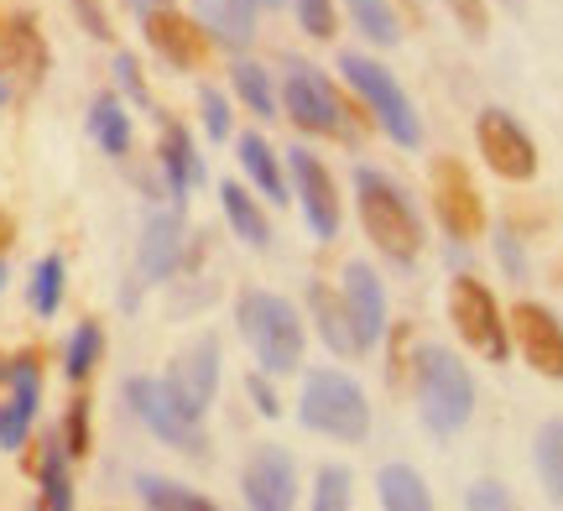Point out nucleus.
<instances>
[{
	"mask_svg": "<svg viewBox=\"0 0 563 511\" xmlns=\"http://www.w3.org/2000/svg\"><path fill=\"white\" fill-rule=\"evenodd\" d=\"M340 74H344V84L361 95V104L376 115V125H382L386 136L397 146H422V121H418V110H412V100L402 95V84H397V74L386 68V63H376V58H365V53H340Z\"/></svg>",
	"mask_w": 563,
	"mask_h": 511,
	"instance_id": "nucleus-5",
	"label": "nucleus"
},
{
	"mask_svg": "<svg viewBox=\"0 0 563 511\" xmlns=\"http://www.w3.org/2000/svg\"><path fill=\"white\" fill-rule=\"evenodd\" d=\"M287 173H292V188L302 199V220L313 230V241H334L340 235V188H334V173L308 146L287 152Z\"/></svg>",
	"mask_w": 563,
	"mask_h": 511,
	"instance_id": "nucleus-12",
	"label": "nucleus"
},
{
	"mask_svg": "<svg viewBox=\"0 0 563 511\" xmlns=\"http://www.w3.org/2000/svg\"><path fill=\"white\" fill-rule=\"evenodd\" d=\"M464 507H470V511H506V507H511V491H506V486H496V480H475V486L464 491Z\"/></svg>",
	"mask_w": 563,
	"mask_h": 511,
	"instance_id": "nucleus-40",
	"label": "nucleus"
},
{
	"mask_svg": "<svg viewBox=\"0 0 563 511\" xmlns=\"http://www.w3.org/2000/svg\"><path fill=\"white\" fill-rule=\"evenodd\" d=\"M308 308H313V324H319V340L334 355H361V340H355V324H350V308L334 287L308 282Z\"/></svg>",
	"mask_w": 563,
	"mask_h": 511,
	"instance_id": "nucleus-20",
	"label": "nucleus"
},
{
	"mask_svg": "<svg viewBox=\"0 0 563 511\" xmlns=\"http://www.w3.org/2000/svg\"><path fill=\"white\" fill-rule=\"evenodd\" d=\"M0 104H11V84H5V74H0Z\"/></svg>",
	"mask_w": 563,
	"mask_h": 511,
	"instance_id": "nucleus-47",
	"label": "nucleus"
},
{
	"mask_svg": "<svg viewBox=\"0 0 563 511\" xmlns=\"http://www.w3.org/2000/svg\"><path fill=\"white\" fill-rule=\"evenodd\" d=\"M449 319H454L464 345L481 349L485 360L501 366L506 355H511V329L501 319V303H496V292L481 277H470V271L454 277V287H449Z\"/></svg>",
	"mask_w": 563,
	"mask_h": 511,
	"instance_id": "nucleus-6",
	"label": "nucleus"
},
{
	"mask_svg": "<svg viewBox=\"0 0 563 511\" xmlns=\"http://www.w3.org/2000/svg\"><path fill=\"white\" fill-rule=\"evenodd\" d=\"M32 418H37V412L21 408L16 397H11V402H0V454H16L21 444H26V433H32Z\"/></svg>",
	"mask_w": 563,
	"mask_h": 511,
	"instance_id": "nucleus-34",
	"label": "nucleus"
},
{
	"mask_svg": "<svg viewBox=\"0 0 563 511\" xmlns=\"http://www.w3.org/2000/svg\"><path fill=\"white\" fill-rule=\"evenodd\" d=\"M235 324H241L245 345L256 355V366L266 376H287V370H302V355H308V324L302 313L277 292H241L235 303Z\"/></svg>",
	"mask_w": 563,
	"mask_h": 511,
	"instance_id": "nucleus-1",
	"label": "nucleus"
},
{
	"mask_svg": "<svg viewBox=\"0 0 563 511\" xmlns=\"http://www.w3.org/2000/svg\"><path fill=\"white\" fill-rule=\"evenodd\" d=\"M496 256H501V266L511 271V277H527L522 246H517V235H511V230H501V241H496Z\"/></svg>",
	"mask_w": 563,
	"mask_h": 511,
	"instance_id": "nucleus-43",
	"label": "nucleus"
},
{
	"mask_svg": "<svg viewBox=\"0 0 563 511\" xmlns=\"http://www.w3.org/2000/svg\"><path fill=\"white\" fill-rule=\"evenodd\" d=\"M136 501L152 511H214V501L199 491H188L167 475H136Z\"/></svg>",
	"mask_w": 563,
	"mask_h": 511,
	"instance_id": "nucleus-26",
	"label": "nucleus"
},
{
	"mask_svg": "<svg viewBox=\"0 0 563 511\" xmlns=\"http://www.w3.org/2000/svg\"><path fill=\"white\" fill-rule=\"evenodd\" d=\"M5 241H11V220L0 214V246H5Z\"/></svg>",
	"mask_w": 563,
	"mask_h": 511,
	"instance_id": "nucleus-46",
	"label": "nucleus"
},
{
	"mask_svg": "<svg viewBox=\"0 0 563 511\" xmlns=\"http://www.w3.org/2000/svg\"><path fill=\"white\" fill-rule=\"evenodd\" d=\"M63 287H68L63 256H42V262L32 266V282H26V298H32V313H37V319H53L63 308Z\"/></svg>",
	"mask_w": 563,
	"mask_h": 511,
	"instance_id": "nucleus-30",
	"label": "nucleus"
},
{
	"mask_svg": "<svg viewBox=\"0 0 563 511\" xmlns=\"http://www.w3.org/2000/svg\"><path fill=\"white\" fill-rule=\"evenodd\" d=\"M256 5H282V0H256Z\"/></svg>",
	"mask_w": 563,
	"mask_h": 511,
	"instance_id": "nucleus-50",
	"label": "nucleus"
},
{
	"mask_svg": "<svg viewBox=\"0 0 563 511\" xmlns=\"http://www.w3.org/2000/svg\"><path fill=\"white\" fill-rule=\"evenodd\" d=\"M125 402H131L141 429L152 433V438H162L167 449H183V454L209 449L199 418L178 408V397L167 391V381H157V376H131V381H125Z\"/></svg>",
	"mask_w": 563,
	"mask_h": 511,
	"instance_id": "nucleus-7",
	"label": "nucleus"
},
{
	"mask_svg": "<svg viewBox=\"0 0 563 511\" xmlns=\"http://www.w3.org/2000/svg\"><path fill=\"white\" fill-rule=\"evenodd\" d=\"M220 209H224V225L235 230V241H245L251 251H266L272 246V220H266V209L245 193L235 178H224L220 184Z\"/></svg>",
	"mask_w": 563,
	"mask_h": 511,
	"instance_id": "nucleus-21",
	"label": "nucleus"
},
{
	"mask_svg": "<svg viewBox=\"0 0 563 511\" xmlns=\"http://www.w3.org/2000/svg\"><path fill=\"white\" fill-rule=\"evenodd\" d=\"M501 11H511V16H522V11H527V0H501Z\"/></svg>",
	"mask_w": 563,
	"mask_h": 511,
	"instance_id": "nucleus-45",
	"label": "nucleus"
},
{
	"mask_svg": "<svg viewBox=\"0 0 563 511\" xmlns=\"http://www.w3.org/2000/svg\"><path fill=\"white\" fill-rule=\"evenodd\" d=\"M532 465L553 507H563V418H548L538 438H532Z\"/></svg>",
	"mask_w": 563,
	"mask_h": 511,
	"instance_id": "nucleus-25",
	"label": "nucleus"
},
{
	"mask_svg": "<svg viewBox=\"0 0 563 511\" xmlns=\"http://www.w3.org/2000/svg\"><path fill=\"white\" fill-rule=\"evenodd\" d=\"M245 397H251V408L262 412V418H282V397H277V387L266 381V370L245 376Z\"/></svg>",
	"mask_w": 563,
	"mask_h": 511,
	"instance_id": "nucleus-41",
	"label": "nucleus"
},
{
	"mask_svg": "<svg viewBox=\"0 0 563 511\" xmlns=\"http://www.w3.org/2000/svg\"><path fill=\"white\" fill-rule=\"evenodd\" d=\"M63 449H68V459L89 454V402H68V418H63Z\"/></svg>",
	"mask_w": 563,
	"mask_h": 511,
	"instance_id": "nucleus-37",
	"label": "nucleus"
},
{
	"mask_svg": "<svg viewBox=\"0 0 563 511\" xmlns=\"http://www.w3.org/2000/svg\"><path fill=\"white\" fill-rule=\"evenodd\" d=\"M183 251H188V235H183V209H157L146 214L141 225V246H136V271L141 282H167L183 266Z\"/></svg>",
	"mask_w": 563,
	"mask_h": 511,
	"instance_id": "nucleus-16",
	"label": "nucleus"
},
{
	"mask_svg": "<svg viewBox=\"0 0 563 511\" xmlns=\"http://www.w3.org/2000/svg\"><path fill=\"white\" fill-rule=\"evenodd\" d=\"M199 26L224 47H251L256 42V0H194Z\"/></svg>",
	"mask_w": 563,
	"mask_h": 511,
	"instance_id": "nucleus-19",
	"label": "nucleus"
},
{
	"mask_svg": "<svg viewBox=\"0 0 563 511\" xmlns=\"http://www.w3.org/2000/svg\"><path fill=\"white\" fill-rule=\"evenodd\" d=\"M340 298H344V308H350V324H355L361 355H365V349H376V345H382V334L391 329V324H386V282L365 262H344Z\"/></svg>",
	"mask_w": 563,
	"mask_h": 511,
	"instance_id": "nucleus-15",
	"label": "nucleus"
},
{
	"mask_svg": "<svg viewBox=\"0 0 563 511\" xmlns=\"http://www.w3.org/2000/svg\"><path fill=\"white\" fill-rule=\"evenodd\" d=\"M235 152H241L245 178L262 188V199H272V204H287V173H282L277 152L266 146L262 131H245V136H235Z\"/></svg>",
	"mask_w": 563,
	"mask_h": 511,
	"instance_id": "nucleus-22",
	"label": "nucleus"
},
{
	"mask_svg": "<svg viewBox=\"0 0 563 511\" xmlns=\"http://www.w3.org/2000/svg\"><path fill=\"white\" fill-rule=\"evenodd\" d=\"M298 423L308 433L323 438H340V444H361L371 433V402L355 376H344L334 366H319L302 376V397H298Z\"/></svg>",
	"mask_w": 563,
	"mask_h": 511,
	"instance_id": "nucleus-4",
	"label": "nucleus"
},
{
	"mask_svg": "<svg viewBox=\"0 0 563 511\" xmlns=\"http://www.w3.org/2000/svg\"><path fill=\"white\" fill-rule=\"evenodd\" d=\"M74 11H79V21H84V32L95 42H110V16L100 11V0H74Z\"/></svg>",
	"mask_w": 563,
	"mask_h": 511,
	"instance_id": "nucleus-42",
	"label": "nucleus"
},
{
	"mask_svg": "<svg viewBox=\"0 0 563 511\" xmlns=\"http://www.w3.org/2000/svg\"><path fill=\"white\" fill-rule=\"evenodd\" d=\"M355 209H361V225L371 235V246L382 251L386 262L412 266L422 251V220L412 214L407 193L382 167H355Z\"/></svg>",
	"mask_w": 563,
	"mask_h": 511,
	"instance_id": "nucleus-2",
	"label": "nucleus"
},
{
	"mask_svg": "<svg viewBox=\"0 0 563 511\" xmlns=\"http://www.w3.org/2000/svg\"><path fill=\"white\" fill-rule=\"evenodd\" d=\"M344 5H350V16H355L365 42H376V47H397L402 42V21H397L391 0H344Z\"/></svg>",
	"mask_w": 563,
	"mask_h": 511,
	"instance_id": "nucleus-28",
	"label": "nucleus"
},
{
	"mask_svg": "<svg viewBox=\"0 0 563 511\" xmlns=\"http://www.w3.org/2000/svg\"><path fill=\"white\" fill-rule=\"evenodd\" d=\"M37 480H42V511H68L74 507V480H68V449H63V438H47Z\"/></svg>",
	"mask_w": 563,
	"mask_h": 511,
	"instance_id": "nucleus-27",
	"label": "nucleus"
},
{
	"mask_svg": "<svg viewBox=\"0 0 563 511\" xmlns=\"http://www.w3.org/2000/svg\"><path fill=\"white\" fill-rule=\"evenodd\" d=\"M230 74H235V95H241V100L251 104L262 121H277V84H272V74H266L262 63L241 58Z\"/></svg>",
	"mask_w": 563,
	"mask_h": 511,
	"instance_id": "nucleus-31",
	"label": "nucleus"
},
{
	"mask_svg": "<svg viewBox=\"0 0 563 511\" xmlns=\"http://www.w3.org/2000/svg\"><path fill=\"white\" fill-rule=\"evenodd\" d=\"M376 496H382L386 511H428L433 507L428 480H422L412 465H382V475H376Z\"/></svg>",
	"mask_w": 563,
	"mask_h": 511,
	"instance_id": "nucleus-23",
	"label": "nucleus"
},
{
	"mask_svg": "<svg viewBox=\"0 0 563 511\" xmlns=\"http://www.w3.org/2000/svg\"><path fill=\"white\" fill-rule=\"evenodd\" d=\"M506 329H511V340H517L527 366L538 370V376H548V381H563V324L553 308L517 303L511 319H506Z\"/></svg>",
	"mask_w": 563,
	"mask_h": 511,
	"instance_id": "nucleus-13",
	"label": "nucleus"
},
{
	"mask_svg": "<svg viewBox=\"0 0 563 511\" xmlns=\"http://www.w3.org/2000/svg\"><path fill=\"white\" fill-rule=\"evenodd\" d=\"M100 355H104V329L95 324V319H84V324L68 334V349H63V376H68V381H89L95 366H100Z\"/></svg>",
	"mask_w": 563,
	"mask_h": 511,
	"instance_id": "nucleus-29",
	"label": "nucleus"
},
{
	"mask_svg": "<svg viewBox=\"0 0 563 511\" xmlns=\"http://www.w3.org/2000/svg\"><path fill=\"white\" fill-rule=\"evenodd\" d=\"M475 146H481L485 167H490L496 178H506V184H532V178H538V142L517 125V115L481 110V115H475Z\"/></svg>",
	"mask_w": 563,
	"mask_h": 511,
	"instance_id": "nucleus-9",
	"label": "nucleus"
},
{
	"mask_svg": "<svg viewBox=\"0 0 563 511\" xmlns=\"http://www.w3.org/2000/svg\"><path fill=\"white\" fill-rule=\"evenodd\" d=\"M162 5H173V0H131L136 16H152V11H162Z\"/></svg>",
	"mask_w": 563,
	"mask_h": 511,
	"instance_id": "nucleus-44",
	"label": "nucleus"
},
{
	"mask_svg": "<svg viewBox=\"0 0 563 511\" xmlns=\"http://www.w3.org/2000/svg\"><path fill=\"white\" fill-rule=\"evenodd\" d=\"M350 486H355V480H350L344 465H323V470L313 475V496H308V501H313V511H344L350 507Z\"/></svg>",
	"mask_w": 563,
	"mask_h": 511,
	"instance_id": "nucleus-32",
	"label": "nucleus"
},
{
	"mask_svg": "<svg viewBox=\"0 0 563 511\" xmlns=\"http://www.w3.org/2000/svg\"><path fill=\"white\" fill-rule=\"evenodd\" d=\"M5 376H11V360H0V381H5Z\"/></svg>",
	"mask_w": 563,
	"mask_h": 511,
	"instance_id": "nucleus-48",
	"label": "nucleus"
},
{
	"mask_svg": "<svg viewBox=\"0 0 563 511\" xmlns=\"http://www.w3.org/2000/svg\"><path fill=\"white\" fill-rule=\"evenodd\" d=\"M433 209H439V225L449 230V241L464 246V241L485 235V199L460 157H439L433 163Z\"/></svg>",
	"mask_w": 563,
	"mask_h": 511,
	"instance_id": "nucleus-10",
	"label": "nucleus"
},
{
	"mask_svg": "<svg viewBox=\"0 0 563 511\" xmlns=\"http://www.w3.org/2000/svg\"><path fill=\"white\" fill-rule=\"evenodd\" d=\"M282 110L287 121L308 131V136H350V115H344V100L334 95V84L323 79L319 68L308 63H292L287 79H282Z\"/></svg>",
	"mask_w": 563,
	"mask_h": 511,
	"instance_id": "nucleus-8",
	"label": "nucleus"
},
{
	"mask_svg": "<svg viewBox=\"0 0 563 511\" xmlns=\"http://www.w3.org/2000/svg\"><path fill=\"white\" fill-rule=\"evenodd\" d=\"M199 110H203V131H209L214 142H230V100H224L214 84L199 89Z\"/></svg>",
	"mask_w": 563,
	"mask_h": 511,
	"instance_id": "nucleus-35",
	"label": "nucleus"
},
{
	"mask_svg": "<svg viewBox=\"0 0 563 511\" xmlns=\"http://www.w3.org/2000/svg\"><path fill=\"white\" fill-rule=\"evenodd\" d=\"M0 287H5V262H0Z\"/></svg>",
	"mask_w": 563,
	"mask_h": 511,
	"instance_id": "nucleus-49",
	"label": "nucleus"
},
{
	"mask_svg": "<svg viewBox=\"0 0 563 511\" xmlns=\"http://www.w3.org/2000/svg\"><path fill=\"white\" fill-rule=\"evenodd\" d=\"M141 32H146V42H152L173 68H199L203 63V37H209V32H203L199 21H188L183 11H173V5L141 16Z\"/></svg>",
	"mask_w": 563,
	"mask_h": 511,
	"instance_id": "nucleus-17",
	"label": "nucleus"
},
{
	"mask_svg": "<svg viewBox=\"0 0 563 511\" xmlns=\"http://www.w3.org/2000/svg\"><path fill=\"white\" fill-rule=\"evenodd\" d=\"M449 5V16L460 21V32L470 42H481L485 32H490V21H485V0H443Z\"/></svg>",
	"mask_w": 563,
	"mask_h": 511,
	"instance_id": "nucleus-38",
	"label": "nucleus"
},
{
	"mask_svg": "<svg viewBox=\"0 0 563 511\" xmlns=\"http://www.w3.org/2000/svg\"><path fill=\"white\" fill-rule=\"evenodd\" d=\"M162 178H167V193H173V204H188V193L203 184V163L199 152H194V136L183 131V125H162Z\"/></svg>",
	"mask_w": 563,
	"mask_h": 511,
	"instance_id": "nucleus-18",
	"label": "nucleus"
},
{
	"mask_svg": "<svg viewBox=\"0 0 563 511\" xmlns=\"http://www.w3.org/2000/svg\"><path fill=\"white\" fill-rule=\"evenodd\" d=\"M115 84H121L136 104H146V110H152V89H146V79H141V63L131 58V53H115Z\"/></svg>",
	"mask_w": 563,
	"mask_h": 511,
	"instance_id": "nucleus-39",
	"label": "nucleus"
},
{
	"mask_svg": "<svg viewBox=\"0 0 563 511\" xmlns=\"http://www.w3.org/2000/svg\"><path fill=\"white\" fill-rule=\"evenodd\" d=\"M5 381H11V397H16L21 408H32L37 412V402H42V376H37V360H32V355H21V360H11V376H5Z\"/></svg>",
	"mask_w": 563,
	"mask_h": 511,
	"instance_id": "nucleus-36",
	"label": "nucleus"
},
{
	"mask_svg": "<svg viewBox=\"0 0 563 511\" xmlns=\"http://www.w3.org/2000/svg\"><path fill=\"white\" fill-rule=\"evenodd\" d=\"M292 11H298V26L308 37L329 42L340 32V11H334V0H292Z\"/></svg>",
	"mask_w": 563,
	"mask_h": 511,
	"instance_id": "nucleus-33",
	"label": "nucleus"
},
{
	"mask_svg": "<svg viewBox=\"0 0 563 511\" xmlns=\"http://www.w3.org/2000/svg\"><path fill=\"white\" fill-rule=\"evenodd\" d=\"M162 381H167V391L178 397L183 412L203 418L209 402H214V391H220V340H214V334H199L194 345H183Z\"/></svg>",
	"mask_w": 563,
	"mask_h": 511,
	"instance_id": "nucleus-11",
	"label": "nucleus"
},
{
	"mask_svg": "<svg viewBox=\"0 0 563 511\" xmlns=\"http://www.w3.org/2000/svg\"><path fill=\"white\" fill-rule=\"evenodd\" d=\"M241 491L251 511H287L298 501V465H292V454L277 449V444L251 449V459L241 470Z\"/></svg>",
	"mask_w": 563,
	"mask_h": 511,
	"instance_id": "nucleus-14",
	"label": "nucleus"
},
{
	"mask_svg": "<svg viewBox=\"0 0 563 511\" xmlns=\"http://www.w3.org/2000/svg\"><path fill=\"white\" fill-rule=\"evenodd\" d=\"M412 391H418V412L428 433H460L470 418H475V376L454 349L443 345H422L418 366H412Z\"/></svg>",
	"mask_w": 563,
	"mask_h": 511,
	"instance_id": "nucleus-3",
	"label": "nucleus"
},
{
	"mask_svg": "<svg viewBox=\"0 0 563 511\" xmlns=\"http://www.w3.org/2000/svg\"><path fill=\"white\" fill-rule=\"evenodd\" d=\"M89 136H95L104 157H125L131 152V115H125V104L115 95H100L89 104Z\"/></svg>",
	"mask_w": 563,
	"mask_h": 511,
	"instance_id": "nucleus-24",
	"label": "nucleus"
}]
</instances>
